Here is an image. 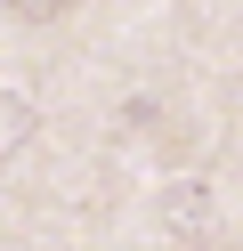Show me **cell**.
Instances as JSON below:
<instances>
[{"instance_id": "6da1fadb", "label": "cell", "mask_w": 243, "mask_h": 251, "mask_svg": "<svg viewBox=\"0 0 243 251\" xmlns=\"http://www.w3.org/2000/svg\"><path fill=\"white\" fill-rule=\"evenodd\" d=\"M8 8H16L25 25H57V17H73L81 0H8Z\"/></svg>"}]
</instances>
